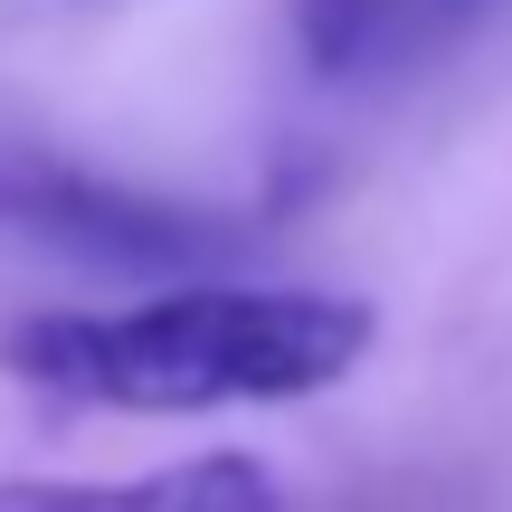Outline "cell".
<instances>
[{
  "mask_svg": "<svg viewBox=\"0 0 512 512\" xmlns=\"http://www.w3.org/2000/svg\"><path fill=\"white\" fill-rule=\"evenodd\" d=\"M380 342V304L332 285H228L181 275L133 304L19 313L0 370L38 399L114 418H209V408H294L342 389Z\"/></svg>",
  "mask_w": 512,
  "mask_h": 512,
  "instance_id": "cell-1",
  "label": "cell"
},
{
  "mask_svg": "<svg viewBox=\"0 0 512 512\" xmlns=\"http://www.w3.org/2000/svg\"><path fill=\"white\" fill-rule=\"evenodd\" d=\"M0 238L86 256L105 275H190L238 247V228L219 209H190L171 190H143V181H114V171L76 162L48 133L0 124Z\"/></svg>",
  "mask_w": 512,
  "mask_h": 512,
  "instance_id": "cell-2",
  "label": "cell"
},
{
  "mask_svg": "<svg viewBox=\"0 0 512 512\" xmlns=\"http://www.w3.org/2000/svg\"><path fill=\"white\" fill-rule=\"evenodd\" d=\"M0 512H285V484L256 456H181L162 475H124V484L0 475Z\"/></svg>",
  "mask_w": 512,
  "mask_h": 512,
  "instance_id": "cell-3",
  "label": "cell"
},
{
  "mask_svg": "<svg viewBox=\"0 0 512 512\" xmlns=\"http://www.w3.org/2000/svg\"><path fill=\"white\" fill-rule=\"evenodd\" d=\"M285 29L313 76H361L427 38V0H285Z\"/></svg>",
  "mask_w": 512,
  "mask_h": 512,
  "instance_id": "cell-4",
  "label": "cell"
}]
</instances>
